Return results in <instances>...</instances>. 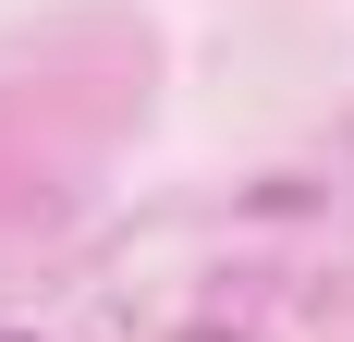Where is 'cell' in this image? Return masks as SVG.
<instances>
[{
    "instance_id": "obj_1",
    "label": "cell",
    "mask_w": 354,
    "mask_h": 342,
    "mask_svg": "<svg viewBox=\"0 0 354 342\" xmlns=\"http://www.w3.org/2000/svg\"><path fill=\"white\" fill-rule=\"evenodd\" d=\"M0 342H25V330H0Z\"/></svg>"
}]
</instances>
